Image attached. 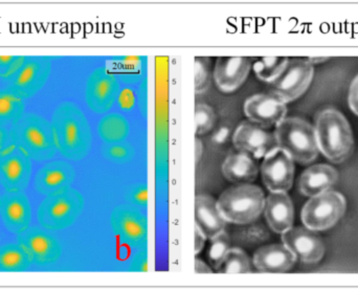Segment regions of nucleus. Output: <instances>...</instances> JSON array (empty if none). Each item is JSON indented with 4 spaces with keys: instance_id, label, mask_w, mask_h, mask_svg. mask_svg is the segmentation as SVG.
Listing matches in <instances>:
<instances>
[{
    "instance_id": "obj_9",
    "label": "nucleus",
    "mask_w": 358,
    "mask_h": 291,
    "mask_svg": "<svg viewBox=\"0 0 358 291\" xmlns=\"http://www.w3.org/2000/svg\"><path fill=\"white\" fill-rule=\"evenodd\" d=\"M260 171L269 192H288L294 185V159L281 148H273L263 157Z\"/></svg>"
},
{
    "instance_id": "obj_19",
    "label": "nucleus",
    "mask_w": 358,
    "mask_h": 291,
    "mask_svg": "<svg viewBox=\"0 0 358 291\" xmlns=\"http://www.w3.org/2000/svg\"><path fill=\"white\" fill-rule=\"evenodd\" d=\"M296 258L284 244H268L255 253L252 264L264 274H284L296 264Z\"/></svg>"
},
{
    "instance_id": "obj_2",
    "label": "nucleus",
    "mask_w": 358,
    "mask_h": 291,
    "mask_svg": "<svg viewBox=\"0 0 358 291\" xmlns=\"http://www.w3.org/2000/svg\"><path fill=\"white\" fill-rule=\"evenodd\" d=\"M217 206L227 222L250 225L264 211V192L252 183H238L221 194Z\"/></svg>"
},
{
    "instance_id": "obj_27",
    "label": "nucleus",
    "mask_w": 358,
    "mask_h": 291,
    "mask_svg": "<svg viewBox=\"0 0 358 291\" xmlns=\"http://www.w3.org/2000/svg\"><path fill=\"white\" fill-rule=\"evenodd\" d=\"M217 271L220 274H231V275L250 274L252 273V261L248 255L241 248H231L222 265Z\"/></svg>"
},
{
    "instance_id": "obj_33",
    "label": "nucleus",
    "mask_w": 358,
    "mask_h": 291,
    "mask_svg": "<svg viewBox=\"0 0 358 291\" xmlns=\"http://www.w3.org/2000/svg\"><path fill=\"white\" fill-rule=\"evenodd\" d=\"M348 104L351 111L358 115V75L353 79L349 88Z\"/></svg>"
},
{
    "instance_id": "obj_10",
    "label": "nucleus",
    "mask_w": 358,
    "mask_h": 291,
    "mask_svg": "<svg viewBox=\"0 0 358 291\" xmlns=\"http://www.w3.org/2000/svg\"><path fill=\"white\" fill-rule=\"evenodd\" d=\"M245 117L261 127L271 128L281 123L287 115V106L273 94H257L244 102Z\"/></svg>"
},
{
    "instance_id": "obj_29",
    "label": "nucleus",
    "mask_w": 358,
    "mask_h": 291,
    "mask_svg": "<svg viewBox=\"0 0 358 291\" xmlns=\"http://www.w3.org/2000/svg\"><path fill=\"white\" fill-rule=\"evenodd\" d=\"M213 79L212 63L208 57L194 59V90L196 94L208 92Z\"/></svg>"
},
{
    "instance_id": "obj_26",
    "label": "nucleus",
    "mask_w": 358,
    "mask_h": 291,
    "mask_svg": "<svg viewBox=\"0 0 358 291\" xmlns=\"http://www.w3.org/2000/svg\"><path fill=\"white\" fill-rule=\"evenodd\" d=\"M25 111L23 99L10 92L0 90V125H15Z\"/></svg>"
},
{
    "instance_id": "obj_31",
    "label": "nucleus",
    "mask_w": 358,
    "mask_h": 291,
    "mask_svg": "<svg viewBox=\"0 0 358 291\" xmlns=\"http://www.w3.org/2000/svg\"><path fill=\"white\" fill-rule=\"evenodd\" d=\"M27 57L0 56V79L8 80L19 71Z\"/></svg>"
},
{
    "instance_id": "obj_4",
    "label": "nucleus",
    "mask_w": 358,
    "mask_h": 291,
    "mask_svg": "<svg viewBox=\"0 0 358 291\" xmlns=\"http://www.w3.org/2000/svg\"><path fill=\"white\" fill-rule=\"evenodd\" d=\"M277 146L286 152L294 162L306 164L313 162L319 154L315 128L299 118H285L275 126Z\"/></svg>"
},
{
    "instance_id": "obj_34",
    "label": "nucleus",
    "mask_w": 358,
    "mask_h": 291,
    "mask_svg": "<svg viewBox=\"0 0 358 291\" xmlns=\"http://www.w3.org/2000/svg\"><path fill=\"white\" fill-rule=\"evenodd\" d=\"M206 239H208L206 236L197 227H195V229H194V254H195V256L202 252Z\"/></svg>"
},
{
    "instance_id": "obj_11",
    "label": "nucleus",
    "mask_w": 358,
    "mask_h": 291,
    "mask_svg": "<svg viewBox=\"0 0 358 291\" xmlns=\"http://www.w3.org/2000/svg\"><path fill=\"white\" fill-rule=\"evenodd\" d=\"M79 115L71 106L60 107L52 115V132L56 147L63 155L73 156L81 147V126Z\"/></svg>"
},
{
    "instance_id": "obj_37",
    "label": "nucleus",
    "mask_w": 358,
    "mask_h": 291,
    "mask_svg": "<svg viewBox=\"0 0 358 291\" xmlns=\"http://www.w3.org/2000/svg\"><path fill=\"white\" fill-rule=\"evenodd\" d=\"M1 197L2 196H0V204H1Z\"/></svg>"
},
{
    "instance_id": "obj_35",
    "label": "nucleus",
    "mask_w": 358,
    "mask_h": 291,
    "mask_svg": "<svg viewBox=\"0 0 358 291\" xmlns=\"http://www.w3.org/2000/svg\"><path fill=\"white\" fill-rule=\"evenodd\" d=\"M213 269L200 259L195 258V274H212Z\"/></svg>"
},
{
    "instance_id": "obj_6",
    "label": "nucleus",
    "mask_w": 358,
    "mask_h": 291,
    "mask_svg": "<svg viewBox=\"0 0 358 291\" xmlns=\"http://www.w3.org/2000/svg\"><path fill=\"white\" fill-rule=\"evenodd\" d=\"M313 65L305 59H289L285 71L271 84V94L284 103L292 102L308 90L313 79Z\"/></svg>"
},
{
    "instance_id": "obj_14",
    "label": "nucleus",
    "mask_w": 358,
    "mask_h": 291,
    "mask_svg": "<svg viewBox=\"0 0 358 291\" xmlns=\"http://www.w3.org/2000/svg\"><path fill=\"white\" fill-rule=\"evenodd\" d=\"M233 144L236 149L252 154L260 159L273 148L278 147L275 134L250 121L242 122L233 134Z\"/></svg>"
},
{
    "instance_id": "obj_36",
    "label": "nucleus",
    "mask_w": 358,
    "mask_h": 291,
    "mask_svg": "<svg viewBox=\"0 0 358 291\" xmlns=\"http://www.w3.org/2000/svg\"><path fill=\"white\" fill-rule=\"evenodd\" d=\"M202 151H203V146H202L201 141L198 138H195V162L198 164L200 158L202 156Z\"/></svg>"
},
{
    "instance_id": "obj_15",
    "label": "nucleus",
    "mask_w": 358,
    "mask_h": 291,
    "mask_svg": "<svg viewBox=\"0 0 358 291\" xmlns=\"http://www.w3.org/2000/svg\"><path fill=\"white\" fill-rule=\"evenodd\" d=\"M252 64L246 57H219L215 63L213 79L224 94L236 92L246 81Z\"/></svg>"
},
{
    "instance_id": "obj_8",
    "label": "nucleus",
    "mask_w": 358,
    "mask_h": 291,
    "mask_svg": "<svg viewBox=\"0 0 358 291\" xmlns=\"http://www.w3.org/2000/svg\"><path fill=\"white\" fill-rule=\"evenodd\" d=\"M50 69L52 63L48 57H27L22 66L8 80V92L23 100L31 98L43 88Z\"/></svg>"
},
{
    "instance_id": "obj_32",
    "label": "nucleus",
    "mask_w": 358,
    "mask_h": 291,
    "mask_svg": "<svg viewBox=\"0 0 358 291\" xmlns=\"http://www.w3.org/2000/svg\"><path fill=\"white\" fill-rule=\"evenodd\" d=\"M13 148H15V146L13 144L10 132H6V130L0 125V157L4 155V154L12 151Z\"/></svg>"
},
{
    "instance_id": "obj_1",
    "label": "nucleus",
    "mask_w": 358,
    "mask_h": 291,
    "mask_svg": "<svg viewBox=\"0 0 358 291\" xmlns=\"http://www.w3.org/2000/svg\"><path fill=\"white\" fill-rule=\"evenodd\" d=\"M317 147L330 162L340 164L352 152L355 139L350 124L336 109H325L315 119Z\"/></svg>"
},
{
    "instance_id": "obj_13",
    "label": "nucleus",
    "mask_w": 358,
    "mask_h": 291,
    "mask_svg": "<svg viewBox=\"0 0 358 291\" xmlns=\"http://www.w3.org/2000/svg\"><path fill=\"white\" fill-rule=\"evenodd\" d=\"M282 242L296 260L307 264L320 262L325 255V246L321 238L304 227H290L282 234Z\"/></svg>"
},
{
    "instance_id": "obj_5",
    "label": "nucleus",
    "mask_w": 358,
    "mask_h": 291,
    "mask_svg": "<svg viewBox=\"0 0 358 291\" xmlns=\"http://www.w3.org/2000/svg\"><path fill=\"white\" fill-rule=\"evenodd\" d=\"M347 202L343 194L326 191L310 197L303 206L301 218L306 229L322 232L331 229L346 212Z\"/></svg>"
},
{
    "instance_id": "obj_25",
    "label": "nucleus",
    "mask_w": 358,
    "mask_h": 291,
    "mask_svg": "<svg viewBox=\"0 0 358 291\" xmlns=\"http://www.w3.org/2000/svg\"><path fill=\"white\" fill-rule=\"evenodd\" d=\"M287 57H264L252 64V71L260 81L271 84L285 71Z\"/></svg>"
},
{
    "instance_id": "obj_16",
    "label": "nucleus",
    "mask_w": 358,
    "mask_h": 291,
    "mask_svg": "<svg viewBox=\"0 0 358 291\" xmlns=\"http://www.w3.org/2000/svg\"><path fill=\"white\" fill-rule=\"evenodd\" d=\"M31 173V159L22 152L10 151L0 157V183L8 193L27 189Z\"/></svg>"
},
{
    "instance_id": "obj_22",
    "label": "nucleus",
    "mask_w": 358,
    "mask_h": 291,
    "mask_svg": "<svg viewBox=\"0 0 358 291\" xmlns=\"http://www.w3.org/2000/svg\"><path fill=\"white\" fill-rule=\"evenodd\" d=\"M221 172L229 183H250L258 177L259 168L250 154L240 151L225 158Z\"/></svg>"
},
{
    "instance_id": "obj_20",
    "label": "nucleus",
    "mask_w": 358,
    "mask_h": 291,
    "mask_svg": "<svg viewBox=\"0 0 358 291\" xmlns=\"http://www.w3.org/2000/svg\"><path fill=\"white\" fill-rule=\"evenodd\" d=\"M227 223L219 211L215 198L206 194L196 196L195 227H197L208 239H212L224 231Z\"/></svg>"
},
{
    "instance_id": "obj_17",
    "label": "nucleus",
    "mask_w": 358,
    "mask_h": 291,
    "mask_svg": "<svg viewBox=\"0 0 358 291\" xmlns=\"http://www.w3.org/2000/svg\"><path fill=\"white\" fill-rule=\"evenodd\" d=\"M0 217L10 233L19 234L27 231L31 222V211L29 199L21 192L6 193L1 197Z\"/></svg>"
},
{
    "instance_id": "obj_28",
    "label": "nucleus",
    "mask_w": 358,
    "mask_h": 291,
    "mask_svg": "<svg viewBox=\"0 0 358 291\" xmlns=\"http://www.w3.org/2000/svg\"><path fill=\"white\" fill-rule=\"evenodd\" d=\"M231 239L229 234L223 231L210 239V248L208 250V260L210 267L218 271L222 265L227 253L231 250Z\"/></svg>"
},
{
    "instance_id": "obj_7",
    "label": "nucleus",
    "mask_w": 358,
    "mask_h": 291,
    "mask_svg": "<svg viewBox=\"0 0 358 291\" xmlns=\"http://www.w3.org/2000/svg\"><path fill=\"white\" fill-rule=\"evenodd\" d=\"M77 196L66 189L52 192L38 208V220L43 229L57 231L71 222L78 210Z\"/></svg>"
},
{
    "instance_id": "obj_18",
    "label": "nucleus",
    "mask_w": 358,
    "mask_h": 291,
    "mask_svg": "<svg viewBox=\"0 0 358 291\" xmlns=\"http://www.w3.org/2000/svg\"><path fill=\"white\" fill-rule=\"evenodd\" d=\"M264 216L275 234H283L292 227L294 208L287 192H271L265 198Z\"/></svg>"
},
{
    "instance_id": "obj_12",
    "label": "nucleus",
    "mask_w": 358,
    "mask_h": 291,
    "mask_svg": "<svg viewBox=\"0 0 358 291\" xmlns=\"http://www.w3.org/2000/svg\"><path fill=\"white\" fill-rule=\"evenodd\" d=\"M18 242L27 250L31 263L38 267L52 264L60 258L61 248L58 241L45 229L29 227L19 234Z\"/></svg>"
},
{
    "instance_id": "obj_30",
    "label": "nucleus",
    "mask_w": 358,
    "mask_h": 291,
    "mask_svg": "<svg viewBox=\"0 0 358 291\" xmlns=\"http://www.w3.org/2000/svg\"><path fill=\"white\" fill-rule=\"evenodd\" d=\"M195 134L197 136L208 134L216 124V113L212 107L204 103H198L195 106Z\"/></svg>"
},
{
    "instance_id": "obj_21",
    "label": "nucleus",
    "mask_w": 358,
    "mask_h": 291,
    "mask_svg": "<svg viewBox=\"0 0 358 291\" xmlns=\"http://www.w3.org/2000/svg\"><path fill=\"white\" fill-rule=\"evenodd\" d=\"M338 178V173L329 164H315L302 173L299 190L306 197H313L328 191Z\"/></svg>"
},
{
    "instance_id": "obj_24",
    "label": "nucleus",
    "mask_w": 358,
    "mask_h": 291,
    "mask_svg": "<svg viewBox=\"0 0 358 291\" xmlns=\"http://www.w3.org/2000/svg\"><path fill=\"white\" fill-rule=\"evenodd\" d=\"M31 261L21 244L10 243L0 246V271L21 273L29 269Z\"/></svg>"
},
{
    "instance_id": "obj_23",
    "label": "nucleus",
    "mask_w": 358,
    "mask_h": 291,
    "mask_svg": "<svg viewBox=\"0 0 358 291\" xmlns=\"http://www.w3.org/2000/svg\"><path fill=\"white\" fill-rule=\"evenodd\" d=\"M69 181H71V171L64 162H48L36 174L35 189L38 193L48 196L63 189Z\"/></svg>"
},
{
    "instance_id": "obj_3",
    "label": "nucleus",
    "mask_w": 358,
    "mask_h": 291,
    "mask_svg": "<svg viewBox=\"0 0 358 291\" xmlns=\"http://www.w3.org/2000/svg\"><path fill=\"white\" fill-rule=\"evenodd\" d=\"M13 144L29 159L43 162L56 150L52 127L44 118L29 115L22 117L10 132Z\"/></svg>"
}]
</instances>
